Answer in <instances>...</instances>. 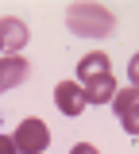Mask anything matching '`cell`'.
<instances>
[{
	"label": "cell",
	"instance_id": "5b68a950",
	"mask_svg": "<svg viewBox=\"0 0 139 154\" xmlns=\"http://www.w3.org/2000/svg\"><path fill=\"white\" fill-rule=\"evenodd\" d=\"M27 77H31V62L23 54H0V93L23 85Z\"/></svg>",
	"mask_w": 139,
	"mask_h": 154
},
{
	"label": "cell",
	"instance_id": "8992f818",
	"mask_svg": "<svg viewBox=\"0 0 139 154\" xmlns=\"http://www.w3.org/2000/svg\"><path fill=\"white\" fill-rule=\"evenodd\" d=\"M104 73H112L104 50H93V54H85L77 62V81H81V85H89V81H97V77H104Z\"/></svg>",
	"mask_w": 139,
	"mask_h": 154
},
{
	"label": "cell",
	"instance_id": "277c9868",
	"mask_svg": "<svg viewBox=\"0 0 139 154\" xmlns=\"http://www.w3.org/2000/svg\"><path fill=\"white\" fill-rule=\"evenodd\" d=\"M54 104H58L62 116H81L89 108V96H85V85L81 81H62L54 89Z\"/></svg>",
	"mask_w": 139,
	"mask_h": 154
},
{
	"label": "cell",
	"instance_id": "7c38bea8",
	"mask_svg": "<svg viewBox=\"0 0 139 154\" xmlns=\"http://www.w3.org/2000/svg\"><path fill=\"white\" fill-rule=\"evenodd\" d=\"M70 154H100V150H97V146H93V143H77V146H74V150H70Z\"/></svg>",
	"mask_w": 139,
	"mask_h": 154
},
{
	"label": "cell",
	"instance_id": "52a82bcc",
	"mask_svg": "<svg viewBox=\"0 0 139 154\" xmlns=\"http://www.w3.org/2000/svg\"><path fill=\"white\" fill-rule=\"evenodd\" d=\"M116 93H120V85H116V77H112V73H104V77H97V81L85 85L89 104H108V100H116Z\"/></svg>",
	"mask_w": 139,
	"mask_h": 154
},
{
	"label": "cell",
	"instance_id": "ba28073f",
	"mask_svg": "<svg viewBox=\"0 0 139 154\" xmlns=\"http://www.w3.org/2000/svg\"><path fill=\"white\" fill-rule=\"evenodd\" d=\"M112 104H116V116H124L128 108H135V104H139V89H135V85H128V89H120Z\"/></svg>",
	"mask_w": 139,
	"mask_h": 154
},
{
	"label": "cell",
	"instance_id": "7a4b0ae2",
	"mask_svg": "<svg viewBox=\"0 0 139 154\" xmlns=\"http://www.w3.org/2000/svg\"><path fill=\"white\" fill-rule=\"evenodd\" d=\"M16 150L20 154H46V146H50V127L43 123V119H23L20 127H16Z\"/></svg>",
	"mask_w": 139,
	"mask_h": 154
},
{
	"label": "cell",
	"instance_id": "8fae6325",
	"mask_svg": "<svg viewBox=\"0 0 139 154\" xmlns=\"http://www.w3.org/2000/svg\"><path fill=\"white\" fill-rule=\"evenodd\" d=\"M0 154H20V150H16V139H12V135H0Z\"/></svg>",
	"mask_w": 139,
	"mask_h": 154
},
{
	"label": "cell",
	"instance_id": "30bf717a",
	"mask_svg": "<svg viewBox=\"0 0 139 154\" xmlns=\"http://www.w3.org/2000/svg\"><path fill=\"white\" fill-rule=\"evenodd\" d=\"M128 77H131V85L139 89V54H131V62H128Z\"/></svg>",
	"mask_w": 139,
	"mask_h": 154
},
{
	"label": "cell",
	"instance_id": "3957f363",
	"mask_svg": "<svg viewBox=\"0 0 139 154\" xmlns=\"http://www.w3.org/2000/svg\"><path fill=\"white\" fill-rule=\"evenodd\" d=\"M31 42V27L20 16H0V50L4 54H20Z\"/></svg>",
	"mask_w": 139,
	"mask_h": 154
},
{
	"label": "cell",
	"instance_id": "9c48e42d",
	"mask_svg": "<svg viewBox=\"0 0 139 154\" xmlns=\"http://www.w3.org/2000/svg\"><path fill=\"white\" fill-rule=\"evenodd\" d=\"M120 123H124V131H128V135H139V104L120 116Z\"/></svg>",
	"mask_w": 139,
	"mask_h": 154
},
{
	"label": "cell",
	"instance_id": "6da1fadb",
	"mask_svg": "<svg viewBox=\"0 0 139 154\" xmlns=\"http://www.w3.org/2000/svg\"><path fill=\"white\" fill-rule=\"evenodd\" d=\"M66 27L74 35H85V38H104V35H112L116 16L104 4H70L66 8Z\"/></svg>",
	"mask_w": 139,
	"mask_h": 154
}]
</instances>
